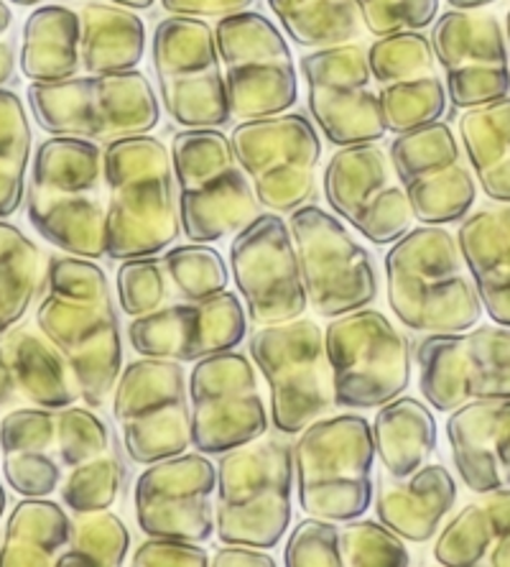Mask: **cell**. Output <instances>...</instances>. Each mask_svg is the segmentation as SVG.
I'll list each match as a JSON object with an SVG mask.
<instances>
[{
    "instance_id": "1",
    "label": "cell",
    "mask_w": 510,
    "mask_h": 567,
    "mask_svg": "<svg viewBox=\"0 0 510 567\" xmlns=\"http://www.w3.org/2000/svg\"><path fill=\"white\" fill-rule=\"evenodd\" d=\"M37 324L72 365L82 402L107 404L123 371L121 317L103 266L82 256H52Z\"/></svg>"
},
{
    "instance_id": "20",
    "label": "cell",
    "mask_w": 510,
    "mask_h": 567,
    "mask_svg": "<svg viewBox=\"0 0 510 567\" xmlns=\"http://www.w3.org/2000/svg\"><path fill=\"white\" fill-rule=\"evenodd\" d=\"M388 158L406 189L414 220L451 225L465 220L478 199V182L462 162V146L447 123L396 133Z\"/></svg>"
},
{
    "instance_id": "46",
    "label": "cell",
    "mask_w": 510,
    "mask_h": 567,
    "mask_svg": "<svg viewBox=\"0 0 510 567\" xmlns=\"http://www.w3.org/2000/svg\"><path fill=\"white\" fill-rule=\"evenodd\" d=\"M169 277L164 261L156 256H138L121 261L115 274V291H118L121 310L131 317H144L162 310L169 299Z\"/></svg>"
},
{
    "instance_id": "28",
    "label": "cell",
    "mask_w": 510,
    "mask_h": 567,
    "mask_svg": "<svg viewBox=\"0 0 510 567\" xmlns=\"http://www.w3.org/2000/svg\"><path fill=\"white\" fill-rule=\"evenodd\" d=\"M3 475L15 494L49 496L62 483L56 453V410L15 406L0 420Z\"/></svg>"
},
{
    "instance_id": "40",
    "label": "cell",
    "mask_w": 510,
    "mask_h": 567,
    "mask_svg": "<svg viewBox=\"0 0 510 567\" xmlns=\"http://www.w3.org/2000/svg\"><path fill=\"white\" fill-rule=\"evenodd\" d=\"M378 95L383 118H386V128L391 133H406L441 121L449 100L445 82L437 74L383 85Z\"/></svg>"
},
{
    "instance_id": "30",
    "label": "cell",
    "mask_w": 510,
    "mask_h": 567,
    "mask_svg": "<svg viewBox=\"0 0 510 567\" xmlns=\"http://www.w3.org/2000/svg\"><path fill=\"white\" fill-rule=\"evenodd\" d=\"M434 560L447 567H510V488L485 494L451 516L434 542Z\"/></svg>"
},
{
    "instance_id": "38",
    "label": "cell",
    "mask_w": 510,
    "mask_h": 567,
    "mask_svg": "<svg viewBox=\"0 0 510 567\" xmlns=\"http://www.w3.org/2000/svg\"><path fill=\"white\" fill-rule=\"evenodd\" d=\"M33 133L23 100L0 87V218H11L27 197Z\"/></svg>"
},
{
    "instance_id": "2",
    "label": "cell",
    "mask_w": 510,
    "mask_h": 567,
    "mask_svg": "<svg viewBox=\"0 0 510 567\" xmlns=\"http://www.w3.org/2000/svg\"><path fill=\"white\" fill-rule=\"evenodd\" d=\"M27 215L33 230L60 251L92 261L105 258L107 189L97 141L52 136L37 148Z\"/></svg>"
},
{
    "instance_id": "55",
    "label": "cell",
    "mask_w": 510,
    "mask_h": 567,
    "mask_svg": "<svg viewBox=\"0 0 510 567\" xmlns=\"http://www.w3.org/2000/svg\"><path fill=\"white\" fill-rule=\"evenodd\" d=\"M111 3L125 6V8H131V11H148V8L154 6L156 0H111Z\"/></svg>"
},
{
    "instance_id": "36",
    "label": "cell",
    "mask_w": 510,
    "mask_h": 567,
    "mask_svg": "<svg viewBox=\"0 0 510 567\" xmlns=\"http://www.w3.org/2000/svg\"><path fill=\"white\" fill-rule=\"evenodd\" d=\"M44 287L46 261L41 248L21 228L0 218V332L27 317Z\"/></svg>"
},
{
    "instance_id": "12",
    "label": "cell",
    "mask_w": 510,
    "mask_h": 567,
    "mask_svg": "<svg viewBox=\"0 0 510 567\" xmlns=\"http://www.w3.org/2000/svg\"><path fill=\"white\" fill-rule=\"evenodd\" d=\"M166 115L184 128H220L232 121L215 29L195 16L158 21L150 44Z\"/></svg>"
},
{
    "instance_id": "9",
    "label": "cell",
    "mask_w": 510,
    "mask_h": 567,
    "mask_svg": "<svg viewBox=\"0 0 510 567\" xmlns=\"http://www.w3.org/2000/svg\"><path fill=\"white\" fill-rule=\"evenodd\" d=\"M334 406L367 412L393 402L412 383L408 338L378 310L332 317L324 328Z\"/></svg>"
},
{
    "instance_id": "51",
    "label": "cell",
    "mask_w": 510,
    "mask_h": 567,
    "mask_svg": "<svg viewBox=\"0 0 510 567\" xmlns=\"http://www.w3.org/2000/svg\"><path fill=\"white\" fill-rule=\"evenodd\" d=\"M212 567H275L269 549L250 545H225L212 555Z\"/></svg>"
},
{
    "instance_id": "19",
    "label": "cell",
    "mask_w": 510,
    "mask_h": 567,
    "mask_svg": "<svg viewBox=\"0 0 510 567\" xmlns=\"http://www.w3.org/2000/svg\"><path fill=\"white\" fill-rule=\"evenodd\" d=\"M230 271L250 320L279 324L306 312L299 254L289 220L279 213H258L230 244Z\"/></svg>"
},
{
    "instance_id": "17",
    "label": "cell",
    "mask_w": 510,
    "mask_h": 567,
    "mask_svg": "<svg viewBox=\"0 0 510 567\" xmlns=\"http://www.w3.org/2000/svg\"><path fill=\"white\" fill-rule=\"evenodd\" d=\"M191 445L222 455L269 432V414L248 355L236 348L207 355L189 377Z\"/></svg>"
},
{
    "instance_id": "52",
    "label": "cell",
    "mask_w": 510,
    "mask_h": 567,
    "mask_svg": "<svg viewBox=\"0 0 510 567\" xmlns=\"http://www.w3.org/2000/svg\"><path fill=\"white\" fill-rule=\"evenodd\" d=\"M15 78H19V60H15L13 44L0 39V87L13 85Z\"/></svg>"
},
{
    "instance_id": "49",
    "label": "cell",
    "mask_w": 510,
    "mask_h": 567,
    "mask_svg": "<svg viewBox=\"0 0 510 567\" xmlns=\"http://www.w3.org/2000/svg\"><path fill=\"white\" fill-rule=\"evenodd\" d=\"M136 567H212V557L197 542L174 537H148L133 553Z\"/></svg>"
},
{
    "instance_id": "6",
    "label": "cell",
    "mask_w": 510,
    "mask_h": 567,
    "mask_svg": "<svg viewBox=\"0 0 510 567\" xmlns=\"http://www.w3.org/2000/svg\"><path fill=\"white\" fill-rule=\"evenodd\" d=\"M373 424L363 414L320 416L299 432L294 445L301 512L345 524L373 506Z\"/></svg>"
},
{
    "instance_id": "11",
    "label": "cell",
    "mask_w": 510,
    "mask_h": 567,
    "mask_svg": "<svg viewBox=\"0 0 510 567\" xmlns=\"http://www.w3.org/2000/svg\"><path fill=\"white\" fill-rule=\"evenodd\" d=\"M232 118H269L299 100V72L283 31L269 16L238 11L215 27Z\"/></svg>"
},
{
    "instance_id": "35",
    "label": "cell",
    "mask_w": 510,
    "mask_h": 567,
    "mask_svg": "<svg viewBox=\"0 0 510 567\" xmlns=\"http://www.w3.org/2000/svg\"><path fill=\"white\" fill-rule=\"evenodd\" d=\"M459 141L482 195L510 205V95L465 111Z\"/></svg>"
},
{
    "instance_id": "8",
    "label": "cell",
    "mask_w": 510,
    "mask_h": 567,
    "mask_svg": "<svg viewBox=\"0 0 510 567\" xmlns=\"http://www.w3.org/2000/svg\"><path fill=\"white\" fill-rule=\"evenodd\" d=\"M169 148L184 236L195 244H217L256 218L261 205L230 136L220 128H184Z\"/></svg>"
},
{
    "instance_id": "39",
    "label": "cell",
    "mask_w": 510,
    "mask_h": 567,
    "mask_svg": "<svg viewBox=\"0 0 510 567\" xmlns=\"http://www.w3.org/2000/svg\"><path fill=\"white\" fill-rule=\"evenodd\" d=\"M131 553V532L111 508L77 514L72 539L56 557V567H121Z\"/></svg>"
},
{
    "instance_id": "26",
    "label": "cell",
    "mask_w": 510,
    "mask_h": 567,
    "mask_svg": "<svg viewBox=\"0 0 510 567\" xmlns=\"http://www.w3.org/2000/svg\"><path fill=\"white\" fill-rule=\"evenodd\" d=\"M451 463L472 494L510 488V399H480L449 412Z\"/></svg>"
},
{
    "instance_id": "3",
    "label": "cell",
    "mask_w": 510,
    "mask_h": 567,
    "mask_svg": "<svg viewBox=\"0 0 510 567\" xmlns=\"http://www.w3.org/2000/svg\"><path fill=\"white\" fill-rule=\"evenodd\" d=\"M111 261L156 256L181 233L171 148L162 138H115L103 148Z\"/></svg>"
},
{
    "instance_id": "47",
    "label": "cell",
    "mask_w": 510,
    "mask_h": 567,
    "mask_svg": "<svg viewBox=\"0 0 510 567\" xmlns=\"http://www.w3.org/2000/svg\"><path fill=\"white\" fill-rule=\"evenodd\" d=\"M357 13L373 37L424 31L437 21L439 0H355Z\"/></svg>"
},
{
    "instance_id": "43",
    "label": "cell",
    "mask_w": 510,
    "mask_h": 567,
    "mask_svg": "<svg viewBox=\"0 0 510 567\" xmlns=\"http://www.w3.org/2000/svg\"><path fill=\"white\" fill-rule=\"evenodd\" d=\"M125 483V465L115 450L70 468V475L62 483V504L72 514L100 512V508H113L118 502Z\"/></svg>"
},
{
    "instance_id": "53",
    "label": "cell",
    "mask_w": 510,
    "mask_h": 567,
    "mask_svg": "<svg viewBox=\"0 0 510 567\" xmlns=\"http://www.w3.org/2000/svg\"><path fill=\"white\" fill-rule=\"evenodd\" d=\"M451 8H457V11H478V8H488L496 3V0H447Z\"/></svg>"
},
{
    "instance_id": "10",
    "label": "cell",
    "mask_w": 510,
    "mask_h": 567,
    "mask_svg": "<svg viewBox=\"0 0 510 567\" xmlns=\"http://www.w3.org/2000/svg\"><path fill=\"white\" fill-rule=\"evenodd\" d=\"M250 358L269 383L271 416L281 435H296L334 406L324 328L314 320L261 324L248 338Z\"/></svg>"
},
{
    "instance_id": "14",
    "label": "cell",
    "mask_w": 510,
    "mask_h": 567,
    "mask_svg": "<svg viewBox=\"0 0 510 567\" xmlns=\"http://www.w3.org/2000/svg\"><path fill=\"white\" fill-rule=\"evenodd\" d=\"M230 144L266 210L291 215L314 197L322 138L304 113L240 121Z\"/></svg>"
},
{
    "instance_id": "37",
    "label": "cell",
    "mask_w": 510,
    "mask_h": 567,
    "mask_svg": "<svg viewBox=\"0 0 510 567\" xmlns=\"http://www.w3.org/2000/svg\"><path fill=\"white\" fill-rule=\"evenodd\" d=\"M269 8L283 33L306 49L355 41L363 23L355 0H269Z\"/></svg>"
},
{
    "instance_id": "31",
    "label": "cell",
    "mask_w": 510,
    "mask_h": 567,
    "mask_svg": "<svg viewBox=\"0 0 510 567\" xmlns=\"http://www.w3.org/2000/svg\"><path fill=\"white\" fill-rule=\"evenodd\" d=\"M80 52L87 74L138 70L146 54V23L118 3H87L80 11Z\"/></svg>"
},
{
    "instance_id": "32",
    "label": "cell",
    "mask_w": 510,
    "mask_h": 567,
    "mask_svg": "<svg viewBox=\"0 0 510 567\" xmlns=\"http://www.w3.org/2000/svg\"><path fill=\"white\" fill-rule=\"evenodd\" d=\"M375 455L393 478L424 468L437 453L439 427L429 406L414 396H396L393 402L378 406L373 422Z\"/></svg>"
},
{
    "instance_id": "57",
    "label": "cell",
    "mask_w": 510,
    "mask_h": 567,
    "mask_svg": "<svg viewBox=\"0 0 510 567\" xmlns=\"http://www.w3.org/2000/svg\"><path fill=\"white\" fill-rule=\"evenodd\" d=\"M503 29H506V41H508V56H510V11L506 13V23H503Z\"/></svg>"
},
{
    "instance_id": "56",
    "label": "cell",
    "mask_w": 510,
    "mask_h": 567,
    "mask_svg": "<svg viewBox=\"0 0 510 567\" xmlns=\"http://www.w3.org/2000/svg\"><path fill=\"white\" fill-rule=\"evenodd\" d=\"M8 3H15V6H41V3H66V0H8Z\"/></svg>"
},
{
    "instance_id": "58",
    "label": "cell",
    "mask_w": 510,
    "mask_h": 567,
    "mask_svg": "<svg viewBox=\"0 0 510 567\" xmlns=\"http://www.w3.org/2000/svg\"><path fill=\"white\" fill-rule=\"evenodd\" d=\"M3 512H6V488L3 483H0V519H3Z\"/></svg>"
},
{
    "instance_id": "25",
    "label": "cell",
    "mask_w": 510,
    "mask_h": 567,
    "mask_svg": "<svg viewBox=\"0 0 510 567\" xmlns=\"http://www.w3.org/2000/svg\"><path fill=\"white\" fill-rule=\"evenodd\" d=\"M80 399L72 365L44 332L19 324L0 332V406L64 410Z\"/></svg>"
},
{
    "instance_id": "29",
    "label": "cell",
    "mask_w": 510,
    "mask_h": 567,
    "mask_svg": "<svg viewBox=\"0 0 510 567\" xmlns=\"http://www.w3.org/2000/svg\"><path fill=\"white\" fill-rule=\"evenodd\" d=\"M457 244L482 310L496 324L510 328V205L498 203L465 218Z\"/></svg>"
},
{
    "instance_id": "41",
    "label": "cell",
    "mask_w": 510,
    "mask_h": 567,
    "mask_svg": "<svg viewBox=\"0 0 510 567\" xmlns=\"http://www.w3.org/2000/svg\"><path fill=\"white\" fill-rule=\"evenodd\" d=\"M162 261L169 284L181 299L215 297L230 284V266L217 248L207 244L189 240L184 246H169Z\"/></svg>"
},
{
    "instance_id": "4",
    "label": "cell",
    "mask_w": 510,
    "mask_h": 567,
    "mask_svg": "<svg viewBox=\"0 0 510 567\" xmlns=\"http://www.w3.org/2000/svg\"><path fill=\"white\" fill-rule=\"evenodd\" d=\"M386 291L398 322L426 336L465 332L485 312L457 238L445 225L412 228L391 244Z\"/></svg>"
},
{
    "instance_id": "5",
    "label": "cell",
    "mask_w": 510,
    "mask_h": 567,
    "mask_svg": "<svg viewBox=\"0 0 510 567\" xmlns=\"http://www.w3.org/2000/svg\"><path fill=\"white\" fill-rule=\"evenodd\" d=\"M294 514V447L258 437L217 463L215 535L222 545L273 549Z\"/></svg>"
},
{
    "instance_id": "34",
    "label": "cell",
    "mask_w": 510,
    "mask_h": 567,
    "mask_svg": "<svg viewBox=\"0 0 510 567\" xmlns=\"http://www.w3.org/2000/svg\"><path fill=\"white\" fill-rule=\"evenodd\" d=\"M72 539V516L46 496H27L8 516L0 567H52Z\"/></svg>"
},
{
    "instance_id": "24",
    "label": "cell",
    "mask_w": 510,
    "mask_h": 567,
    "mask_svg": "<svg viewBox=\"0 0 510 567\" xmlns=\"http://www.w3.org/2000/svg\"><path fill=\"white\" fill-rule=\"evenodd\" d=\"M248 332V312L232 291L207 299H184L162 310L133 317L128 343L144 358L197 363L207 355L238 348Z\"/></svg>"
},
{
    "instance_id": "33",
    "label": "cell",
    "mask_w": 510,
    "mask_h": 567,
    "mask_svg": "<svg viewBox=\"0 0 510 567\" xmlns=\"http://www.w3.org/2000/svg\"><path fill=\"white\" fill-rule=\"evenodd\" d=\"M19 66L31 82L77 78L82 70L80 13L60 3L39 6L23 23Z\"/></svg>"
},
{
    "instance_id": "50",
    "label": "cell",
    "mask_w": 510,
    "mask_h": 567,
    "mask_svg": "<svg viewBox=\"0 0 510 567\" xmlns=\"http://www.w3.org/2000/svg\"><path fill=\"white\" fill-rule=\"evenodd\" d=\"M171 16H195V19H222V16L248 11L256 0H158Z\"/></svg>"
},
{
    "instance_id": "18",
    "label": "cell",
    "mask_w": 510,
    "mask_h": 567,
    "mask_svg": "<svg viewBox=\"0 0 510 567\" xmlns=\"http://www.w3.org/2000/svg\"><path fill=\"white\" fill-rule=\"evenodd\" d=\"M314 126L332 146L371 144L386 136L381 95L371 87L367 49L361 44L322 47L299 60Z\"/></svg>"
},
{
    "instance_id": "54",
    "label": "cell",
    "mask_w": 510,
    "mask_h": 567,
    "mask_svg": "<svg viewBox=\"0 0 510 567\" xmlns=\"http://www.w3.org/2000/svg\"><path fill=\"white\" fill-rule=\"evenodd\" d=\"M11 29H13V13L6 0H0V39H3Z\"/></svg>"
},
{
    "instance_id": "7",
    "label": "cell",
    "mask_w": 510,
    "mask_h": 567,
    "mask_svg": "<svg viewBox=\"0 0 510 567\" xmlns=\"http://www.w3.org/2000/svg\"><path fill=\"white\" fill-rule=\"evenodd\" d=\"M31 113L49 136L111 141L150 133L162 121V100L144 72L87 74L33 82Z\"/></svg>"
},
{
    "instance_id": "48",
    "label": "cell",
    "mask_w": 510,
    "mask_h": 567,
    "mask_svg": "<svg viewBox=\"0 0 510 567\" xmlns=\"http://www.w3.org/2000/svg\"><path fill=\"white\" fill-rule=\"evenodd\" d=\"M283 565L287 567H342L340 555V527L330 519L299 522L283 547Z\"/></svg>"
},
{
    "instance_id": "15",
    "label": "cell",
    "mask_w": 510,
    "mask_h": 567,
    "mask_svg": "<svg viewBox=\"0 0 510 567\" xmlns=\"http://www.w3.org/2000/svg\"><path fill=\"white\" fill-rule=\"evenodd\" d=\"M294 236L306 302L320 317H340L371 307L378 297L373 254L316 205H301L289 218Z\"/></svg>"
},
{
    "instance_id": "23",
    "label": "cell",
    "mask_w": 510,
    "mask_h": 567,
    "mask_svg": "<svg viewBox=\"0 0 510 567\" xmlns=\"http://www.w3.org/2000/svg\"><path fill=\"white\" fill-rule=\"evenodd\" d=\"M217 468L205 453H181L146 465L133 488L136 522L148 537L210 542L215 537Z\"/></svg>"
},
{
    "instance_id": "16",
    "label": "cell",
    "mask_w": 510,
    "mask_h": 567,
    "mask_svg": "<svg viewBox=\"0 0 510 567\" xmlns=\"http://www.w3.org/2000/svg\"><path fill=\"white\" fill-rule=\"evenodd\" d=\"M419 389L437 412L480 399H510V328L434 332L416 348Z\"/></svg>"
},
{
    "instance_id": "45",
    "label": "cell",
    "mask_w": 510,
    "mask_h": 567,
    "mask_svg": "<svg viewBox=\"0 0 510 567\" xmlns=\"http://www.w3.org/2000/svg\"><path fill=\"white\" fill-rule=\"evenodd\" d=\"M111 450H115L111 430L92 406L70 404L56 410V453L64 468H77Z\"/></svg>"
},
{
    "instance_id": "22",
    "label": "cell",
    "mask_w": 510,
    "mask_h": 567,
    "mask_svg": "<svg viewBox=\"0 0 510 567\" xmlns=\"http://www.w3.org/2000/svg\"><path fill=\"white\" fill-rule=\"evenodd\" d=\"M431 27V49L451 105L470 111L510 95L508 41L496 13L451 8Z\"/></svg>"
},
{
    "instance_id": "21",
    "label": "cell",
    "mask_w": 510,
    "mask_h": 567,
    "mask_svg": "<svg viewBox=\"0 0 510 567\" xmlns=\"http://www.w3.org/2000/svg\"><path fill=\"white\" fill-rule=\"evenodd\" d=\"M322 187L332 210L373 246H391L412 230L406 189L378 141L340 146L324 166Z\"/></svg>"
},
{
    "instance_id": "27",
    "label": "cell",
    "mask_w": 510,
    "mask_h": 567,
    "mask_svg": "<svg viewBox=\"0 0 510 567\" xmlns=\"http://www.w3.org/2000/svg\"><path fill=\"white\" fill-rule=\"evenodd\" d=\"M378 522L414 545H424L439 535L441 522L457 504V481L445 465H429L408 475L393 478L383 475L378 494L373 496Z\"/></svg>"
},
{
    "instance_id": "44",
    "label": "cell",
    "mask_w": 510,
    "mask_h": 567,
    "mask_svg": "<svg viewBox=\"0 0 510 567\" xmlns=\"http://www.w3.org/2000/svg\"><path fill=\"white\" fill-rule=\"evenodd\" d=\"M340 555L345 567H406L412 565L406 539L383 522L350 519L340 529Z\"/></svg>"
},
{
    "instance_id": "13",
    "label": "cell",
    "mask_w": 510,
    "mask_h": 567,
    "mask_svg": "<svg viewBox=\"0 0 510 567\" xmlns=\"http://www.w3.org/2000/svg\"><path fill=\"white\" fill-rule=\"evenodd\" d=\"M113 416L133 463L150 465L187 453L191 410L181 363L140 355L125 365L113 389Z\"/></svg>"
},
{
    "instance_id": "42",
    "label": "cell",
    "mask_w": 510,
    "mask_h": 567,
    "mask_svg": "<svg viewBox=\"0 0 510 567\" xmlns=\"http://www.w3.org/2000/svg\"><path fill=\"white\" fill-rule=\"evenodd\" d=\"M367 64L375 82L393 85V82L429 78L437 56L431 39H426L421 31H400L375 39V44L367 49Z\"/></svg>"
}]
</instances>
